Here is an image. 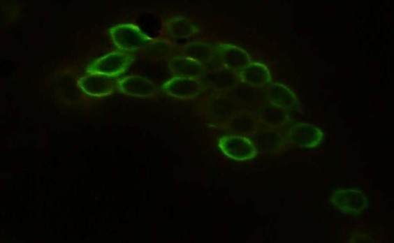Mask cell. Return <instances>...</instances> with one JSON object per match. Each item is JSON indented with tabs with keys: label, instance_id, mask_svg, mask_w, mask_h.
I'll use <instances>...</instances> for the list:
<instances>
[{
	"label": "cell",
	"instance_id": "1",
	"mask_svg": "<svg viewBox=\"0 0 394 243\" xmlns=\"http://www.w3.org/2000/svg\"><path fill=\"white\" fill-rule=\"evenodd\" d=\"M114 44L124 52H134L146 47L153 39L132 24H121L110 29Z\"/></svg>",
	"mask_w": 394,
	"mask_h": 243
},
{
	"label": "cell",
	"instance_id": "2",
	"mask_svg": "<svg viewBox=\"0 0 394 243\" xmlns=\"http://www.w3.org/2000/svg\"><path fill=\"white\" fill-rule=\"evenodd\" d=\"M251 137L257 152L262 155L278 156L288 147L289 141L280 129L261 126Z\"/></svg>",
	"mask_w": 394,
	"mask_h": 243
},
{
	"label": "cell",
	"instance_id": "3",
	"mask_svg": "<svg viewBox=\"0 0 394 243\" xmlns=\"http://www.w3.org/2000/svg\"><path fill=\"white\" fill-rule=\"evenodd\" d=\"M238 110L233 99L226 93H218L205 101L203 112L214 124L224 126Z\"/></svg>",
	"mask_w": 394,
	"mask_h": 243
},
{
	"label": "cell",
	"instance_id": "4",
	"mask_svg": "<svg viewBox=\"0 0 394 243\" xmlns=\"http://www.w3.org/2000/svg\"><path fill=\"white\" fill-rule=\"evenodd\" d=\"M218 146L227 157L239 161L251 159L258 154L251 140L245 136L231 134L221 137Z\"/></svg>",
	"mask_w": 394,
	"mask_h": 243
},
{
	"label": "cell",
	"instance_id": "5",
	"mask_svg": "<svg viewBox=\"0 0 394 243\" xmlns=\"http://www.w3.org/2000/svg\"><path fill=\"white\" fill-rule=\"evenodd\" d=\"M200 79L205 88L217 93H227L240 82L236 72L222 66L206 69Z\"/></svg>",
	"mask_w": 394,
	"mask_h": 243
},
{
	"label": "cell",
	"instance_id": "6",
	"mask_svg": "<svg viewBox=\"0 0 394 243\" xmlns=\"http://www.w3.org/2000/svg\"><path fill=\"white\" fill-rule=\"evenodd\" d=\"M162 90L168 95L182 100L197 97L205 88L200 78L175 77L162 85Z\"/></svg>",
	"mask_w": 394,
	"mask_h": 243
},
{
	"label": "cell",
	"instance_id": "7",
	"mask_svg": "<svg viewBox=\"0 0 394 243\" xmlns=\"http://www.w3.org/2000/svg\"><path fill=\"white\" fill-rule=\"evenodd\" d=\"M332 204L344 214H358L366 209L367 199L359 190L347 189L335 191L331 198Z\"/></svg>",
	"mask_w": 394,
	"mask_h": 243
},
{
	"label": "cell",
	"instance_id": "8",
	"mask_svg": "<svg viewBox=\"0 0 394 243\" xmlns=\"http://www.w3.org/2000/svg\"><path fill=\"white\" fill-rule=\"evenodd\" d=\"M133 58L122 52L107 54L96 60L90 66V72L107 76H115L122 73L130 65Z\"/></svg>",
	"mask_w": 394,
	"mask_h": 243
},
{
	"label": "cell",
	"instance_id": "9",
	"mask_svg": "<svg viewBox=\"0 0 394 243\" xmlns=\"http://www.w3.org/2000/svg\"><path fill=\"white\" fill-rule=\"evenodd\" d=\"M221 66L237 73L251 62V57L242 48L228 43H218L214 46Z\"/></svg>",
	"mask_w": 394,
	"mask_h": 243
},
{
	"label": "cell",
	"instance_id": "10",
	"mask_svg": "<svg viewBox=\"0 0 394 243\" xmlns=\"http://www.w3.org/2000/svg\"><path fill=\"white\" fill-rule=\"evenodd\" d=\"M322 131L313 124L298 123L293 125L287 133L289 143L302 147H314L323 139Z\"/></svg>",
	"mask_w": 394,
	"mask_h": 243
},
{
	"label": "cell",
	"instance_id": "11",
	"mask_svg": "<svg viewBox=\"0 0 394 243\" xmlns=\"http://www.w3.org/2000/svg\"><path fill=\"white\" fill-rule=\"evenodd\" d=\"M261 126L255 112L238 109L223 126L233 134L246 137L251 136Z\"/></svg>",
	"mask_w": 394,
	"mask_h": 243
},
{
	"label": "cell",
	"instance_id": "12",
	"mask_svg": "<svg viewBox=\"0 0 394 243\" xmlns=\"http://www.w3.org/2000/svg\"><path fill=\"white\" fill-rule=\"evenodd\" d=\"M164 36L175 41L196 36L198 31L196 24L187 17H175L166 21L163 27Z\"/></svg>",
	"mask_w": 394,
	"mask_h": 243
},
{
	"label": "cell",
	"instance_id": "13",
	"mask_svg": "<svg viewBox=\"0 0 394 243\" xmlns=\"http://www.w3.org/2000/svg\"><path fill=\"white\" fill-rule=\"evenodd\" d=\"M167 65L175 77L200 78L207 69L205 64L181 54L172 57Z\"/></svg>",
	"mask_w": 394,
	"mask_h": 243
},
{
	"label": "cell",
	"instance_id": "14",
	"mask_svg": "<svg viewBox=\"0 0 394 243\" xmlns=\"http://www.w3.org/2000/svg\"><path fill=\"white\" fill-rule=\"evenodd\" d=\"M239 81L255 88L266 87L271 81L269 69L263 64L250 62L238 73Z\"/></svg>",
	"mask_w": 394,
	"mask_h": 243
},
{
	"label": "cell",
	"instance_id": "15",
	"mask_svg": "<svg viewBox=\"0 0 394 243\" xmlns=\"http://www.w3.org/2000/svg\"><path fill=\"white\" fill-rule=\"evenodd\" d=\"M234 101L238 109L258 108L261 105V98L257 88L240 82L226 93Z\"/></svg>",
	"mask_w": 394,
	"mask_h": 243
},
{
	"label": "cell",
	"instance_id": "16",
	"mask_svg": "<svg viewBox=\"0 0 394 243\" xmlns=\"http://www.w3.org/2000/svg\"><path fill=\"white\" fill-rule=\"evenodd\" d=\"M265 93L266 102L284 110L292 108L296 103L293 91L278 82L270 83L265 87Z\"/></svg>",
	"mask_w": 394,
	"mask_h": 243
},
{
	"label": "cell",
	"instance_id": "17",
	"mask_svg": "<svg viewBox=\"0 0 394 243\" xmlns=\"http://www.w3.org/2000/svg\"><path fill=\"white\" fill-rule=\"evenodd\" d=\"M262 126L280 129L288 121L285 110L268 102L261 105L255 112Z\"/></svg>",
	"mask_w": 394,
	"mask_h": 243
},
{
	"label": "cell",
	"instance_id": "18",
	"mask_svg": "<svg viewBox=\"0 0 394 243\" xmlns=\"http://www.w3.org/2000/svg\"><path fill=\"white\" fill-rule=\"evenodd\" d=\"M119 86L124 93L139 97L152 96L156 91V87L152 81L138 75L123 78L119 81Z\"/></svg>",
	"mask_w": 394,
	"mask_h": 243
},
{
	"label": "cell",
	"instance_id": "19",
	"mask_svg": "<svg viewBox=\"0 0 394 243\" xmlns=\"http://www.w3.org/2000/svg\"><path fill=\"white\" fill-rule=\"evenodd\" d=\"M181 55L191 59L198 62L206 64L212 61L215 52L214 48L210 43L204 41H191L179 47Z\"/></svg>",
	"mask_w": 394,
	"mask_h": 243
},
{
	"label": "cell",
	"instance_id": "20",
	"mask_svg": "<svg viewBox=\"0 0 394 243\" xmlns=\"http://www.w3.org/2000/svg\"><path fill=\"white\" fill-rule=\"evenodd\" d=\"M148 54L151 58L157 61H168L175 51L174 41L164 37L153 40L147 47Z\"/></svg>",
	"mask_w": 394,
	"mask_h": 243
},
{
	"label": "cell",
	"instance_id": "21",
	"mask_svg": "<svg viewBox=\"0 0 394 243\" xmlns=\"http://www.w3.org/2000/svg\"><path fill=\"white\" fill-rule=\"evenodd\" d=\"M80 84L86 91L92 94L108 92L112 87L110 77L96 73L82 78Z\"/></svg>",
	"mask_w": 394,
	"mask_h": 243
}]
</instances>
